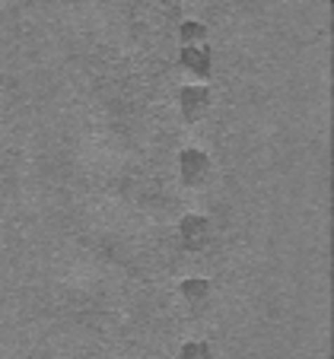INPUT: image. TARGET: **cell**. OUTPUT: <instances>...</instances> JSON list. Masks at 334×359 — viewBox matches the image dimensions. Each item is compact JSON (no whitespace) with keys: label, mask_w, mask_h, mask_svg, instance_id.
<instances>
[{"label":"cell","mask_w":334,"mask_h":359,"mask_svg":"<svg viewBox=\"0 0 334 359\" xmlns=\"http://www.w3.org/2000/svg\"><path fill=\"white\" fill-rule=\"evenodd\" d=\"M178 64H182L185 70H191L198 80H207L213 70V55L204 41H201V45H185L182 55H178Z\"/></svg>","instance_id":"cell-1"},{"label":"cell","mask_w":334,"mask_h":359,"mask_svg":"<svg viewBox=\"0 0 334 359\" xmlns=\"http://www.w3.org/2000/svg\"><path fill=\"white\" fill-rule=\"evenodd\" d=\"M207 172H211V163L201 149H185L178 156V175H182L185 184H204Z\"/></svg>","instance_id":"cell-2"},{"label":"cell","mask_w":334,"mask_h":359,"mask_svg":"<svg viewBox=\"0 0 334 359\" xmlns=\"http://www.w3.org/2000/svg\"><path fill=\"white\" fill-rule=\"evenodd\" d=\"M178 109H182V115L188 118V121L204 118L207 109H211V93H207V86H185L182 93H178Z\"/></svg>","instance_id":"cell-3"},{"label":"cell","mask_w":334,"mask_h":359,"mask_svg":"<svg viewBox=\"0 0 334 359\" xmlns=\"http://www.w3.org/2000/svg\"><path fill=\"white\" fill-rule=\"evenodd\" d=\"M182 296L188 299L191 305H204L207 296H211V283H207V280H185V283H182Z\"/></svg>","instance_id":"cell-4"},{"label":"cell","mask_w":334,"mask_h":359,"mask_svg":"<svg viewBox=\"0 0 334 359\" xmlns=\"http://www.w3.org/2000/svg\"><path fill=\"white\" fill-rule=\"evenodd\" d=\"M207 219H185L182 223V238H185V245H201L207 238Z\"/></svg>","instance_id":"cell-5"},{"label":"cell","mask_w":334,"mask_h":359,"mask_svg":"<svg viewBox=\"0 0 334 359\" xmlns=\"http://www.w3.org/2000/svg\"><path fill=\"white\" fill-rule=\"evenodd\" d=\"M178 39H182L185 45H201V41L207 39V29L201 26V22H182V29H178Z\"/></svg>","instance_id":"cell-6"},{"label":"cell","mask_w":334,"mask_h":359,"mask_svg":"<svg viewBox=\"0 0 334 359\" xmlns=\"http://www.w3.org/2000/svg\"><path fill=\"white\" fill-rule=\"evenodd\" d=\"M182 356H185V359H198V356H204V359H207V346L191 344V346H185V350H182Z\"/></svg>","instance_id":"cell-7"}]
</instances>
